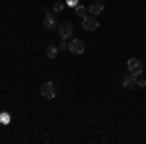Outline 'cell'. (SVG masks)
<instances>
[{
    "label": "cell",
    "mask_w": 146,
    "mask_h": 144,
    "mask_svg": "<svg viewBox=\"0 0 146 144\" xmlns=\"http://www.w3.org/2000/svg\"><path fill=\"white\" fill-rule=\"evenodd\" d=\"M0 121L2 123H10V115H8V113H0Z\"/></svg>",
    "instance_id": "12"
},
{
    "label": "cell",
    "mask_w": 146,
    "mask_h": 144,
    "mask_svg": "<svg viewBox=\"0 0 146 144\" xmlns=\"http://www.w3.org/2000/svg\"><path fill=\"white\" fill-rule=\"evenodd\" d=\"M127 68H129V74H133V76H140L142 74V62L138 60V58H129L127 60Z\"/></svg>",
    "instance_id": "2"
},
{
    "label": "cell",
    "mask_w": 146,
    "mask_h": 144,
    "mask_svg": "<svg viewBox=\"0 0 146 144\" xmlns=\"http://www.w3.org/2000/svg\"><path fill=\"white\" fill-rule=\"evenodd\" d=\"M58 20L55 18V14H51V12H47L45 14V27L47 29H58Z\"/></svg>",
    "instance_id": "6"
},
{
    "label": "cell",
    "mask_w": 146,
    "mask_h": 144,
    "mask_svg": "<svg viewBox=\"0 0 146 144\" xmlns=\"http://www.w3.org/2000/svg\"><path fill=\"white\" fill-rule=\"evenodd\" d=\"M64 10V2H55V4H53V12H55V14H58V12H62Z\"/></svg>",
    "instance_id": "11"
},
{
    "label": "cell",
    "mask_w": 146,
    "mask_h": 144,
    "mask_svg": "<svg viewBox=\"0 0 146 144\" xmlns=\"http://www.w3.org/2000/svg\"><path fill=\"white\" fill-rule=\"evenodd\" d=\"M103 10H105V6H103V2H100V0H94L90 6H88V12H90L92 16H100Z\"/></svg>",
    "instance_id": "7"
},
{
    "label": "cell",
    "mask_w": 146,
    "mask_h": 144,
    "mask_svg": "<svg viewBox=\"0 0 146 144\" xmlns=\"http://www.w3.org/2000/svg\"><path fill=\"white\" fill-rule=\"evenodd\" d=\"M121 82H123L125 90H135L136 88V76H133V74H125Z\"/></svg>",
    "instance_id": "8"
},
{
    "label": "cell",
    "mask_w": 146,
    "mask_h": 144,
    "mask_svg": "<svg viewBox=\"0 0 146 144\" xmlns=\"http://www.w3.org/2000/svg\"><path fill=\"white\" fill-rule=\"evenodd\" d=\"M68 49V45H66V41H62V45H60V49H58V51H66Z\"/></svg>",
    "instance_id": "14"
},
{
    "label": "cell",
    "mask_w": 146,
    "mask_h": 144,
    "mask_svg": "<svg viewBox=\"0 0 146 144\" xmlns=\"http://www.w3.org/2000/svg\"><path fill=\"white\" fill-rule=\"evenodd\" d=\"M72 31H74V25L70 22H62L60 25H58V37L62 39V41H66L68 37L72 35Z\"/></svg>",
    "instance_id": "4"
},
{
    "label": "cell",
    "mask_w": 146,
    "mask_h": 144,
    "mask_svg": "<svg viewBox=\"0 0 146 144\" xmlns=\"http://www.w3.org/2000/svg\"><path fill=\"white\" fill-rule=\"evenodd\" d=\"M68 6H78V0H66Z\"/></svg>",
    "instance_id": "13"
},
{
    "label": "cell",
    "mask_w": 146,
    "mask_h": 144,
    "mask_svg": "<svg viewBox=\"0 0 146 144\" xmlns=\"http://www.w3.org/2000/svg\"><path fill=\"white\" fill-rule=\"evenodd\" d=\"M68 51L72 53V55H84V51H86V45L82 39H72L70 43H68Z\"/></svg>",
    "instance_id": "3"
},
{
    "label": "cell",
    "mask_w": 146,
    "mask_h": 144,
    "mask_svg": "<svg viewBox=\"0 0 146 144\" xmlns=\"http://www.w3.org/2000/svg\"><path fill=\"white\" fill-rule=\"evenodd\" d=\"M56 55H58V49L53 47V45H49V47H47V56H49V58H55Z\"/></svg>",
    "instance_id": "9"
},
{
    "label": "cell",
    "mask_w": 146,
    "mask_h": 144,
    "mask_svg": "<svg viewBox=\"0 0 146 144\" xmlns=\"http://www.w3.org/2000/svg\"><path fill=\"white\" fill-rule=\"evenodd\" d=\"M82 27L86 29V31H96L98 27H100V22H98V16H86V18H82Z\"/></svg>",
    "instance_id": "1"
},
{
    "label": "cell",
    "mask_w": 146,
    "mask_h": 144,
    "mask_svg": "<svg viewBox=\"0 0 146 144\" xmlns=\"http://www.w3.org/2000/svg\"><path fill=\"white\" fill-rule=\"evenodd\" d=\"M41 96L45 98V100H55L56 96V88L53 82H45L43 86H41Z\"/></svg>",
    "instance_id": "5"
},
{
    "label": "cell",
    "mask_w": 146,
    "mask_h": 144,
    "mask_svg": "<svg viewBox=\"0 0 146 144\" xmlns=\"http://www.w3.org/2000/svg\"><path fill=\"white\" fill-rule=\"evenodd\" d=\"M76 14H78L80 18H86V16H88V8H86V6H76Z\"/></svg>",
    "instance_id": "10"
}]
</instances>
